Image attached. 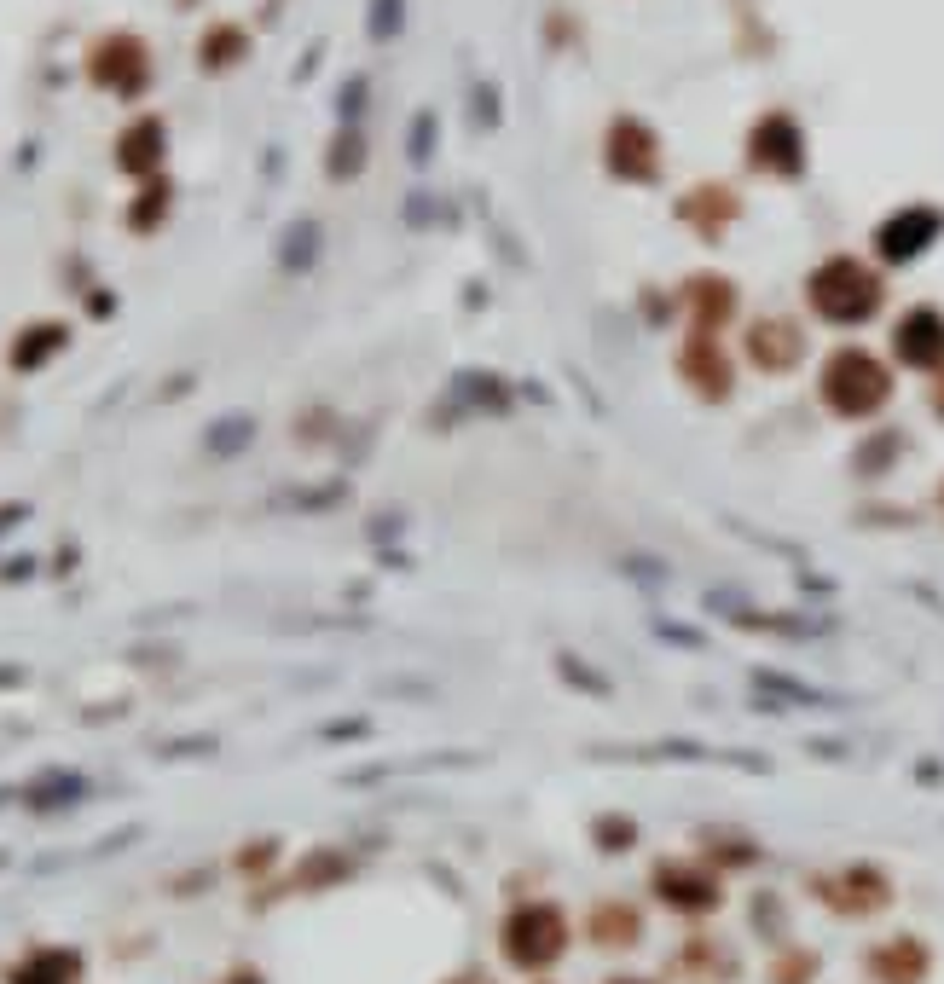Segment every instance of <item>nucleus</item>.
<instances>
[{
    "instance_id": "f257e3e1",
    "label": "nucleus",
    "mask_w": 944,
    "mask_h": 984,
    "mask_svg": "<svg viewBox=\"0 0 944 984\" xmlns=\"http://www.w3.org/2000/svg\"><path fill=\"white\" fill-rule=\"evenodd\" d=\"M887 371L875 365V359H863L858 348H846V354H834L829 359V371H823V400H829V411H840V417H875V411L887 406Z\"/></svg>"
}]
</instances>
